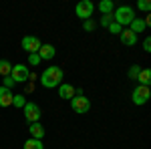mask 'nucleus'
Wrapping results in <instances>:
<instances>
[{
	"mask_svg": "<svg viewBox=\"0 0 151 149\" xmlns=\"http://www.w3.org/2000/svg\"><path fill=\"white\" fill-rule=\"evenodd\" d=\"M63 77H65L63 69H58V67H55V65H50V67H47L45 73H42V77H40V85L47 87V89H55V87L60 85Z\"/></svg>",
	"mask_w": 151,
	"mask_h": 149,
	"instance_id": "obj_1",
	"label": "nucleus"
},
{
	"mask_svg": "<svg viewBox=\"0 0 151 149\" xmlns=\"http://www.w3.org/2000/svg\"><path fill=\"white\" fill-rule=\"evenodd\" d=\"M111 16H113V22H117L121 28H125V26H129V24L133 22L135 10L131 6H119V8H115V12Z\"/></svg>",
	"mask_w": 151,
	"mask_h": 149,
	"instance_id": "obj_2",
	"label": "nucleus"
},
{
	"mask_svg": "<svg viewBox=\"0 0 151 149\" xmlns=\"http://www.w3.org/2000/svg\"><path fill=\"white\" fill-rule=\"evenodd\" d=\"M22 113H24V119H26L28 123H38V119L42 117V109H40L36 103L28 101V103L22 107Z\"/></svg>",
	"mask_w": 151,
	"mask_h": 149,
	"instance_id": "obj_3",
	"label": "nucleus"
},
{
	"mask_svg": "<svg viewBox=\"0 0 151 149\" xmlns=\"http://www.w3.org/2000/svg\"><path fill=\"white\" fill-rule=\"evenodd\" d=\"M93 12H95V4L91 0H81V2L75 6V14H77L79 18H83V20H89V18L93 16Z\"/></svg>",
	"mask_w": 151,
	"mask_h": 149,
	"instance_id": "obj_4",
	"label": "nucleus"
},
{
	"mask_svg": "<svg viewBox=\"0 0 151 149\" xmlns=\"http://www.w3.org/2000/svg\"><path fill=\"white\" fill-rule=\"evenodd\" d=\"M149 97H151L149 87H143V85H137V87L133 89V93H131V101L135 105H145L149 101Z\"/></svg>",
	"mask_w": 151,
	"mask_h": 149,
	"instance_id": "obj_5",
	"label": "nucleus"
},
{
	"mask_svg": "<svg viewBox=\"0 0 151 149\" xmlns=\"http://www.w3.org/2000/svg\"><path fill=\"white\" fill-rule=\"evenodd\" d=\"M70 107H73V111L75 113H89V109H91V101L87 99V97H83V95H79V97H73L70 99Z\"/></svg>",
	"mask_w": 151,
	"mask_h": 149,
	"instance_id": "obj_6",
	"label": "nucleus"
},
{
	"mask_svg": "<svg viewBox=\"0 0 151 149\" xmlns=\"http://www.w3.org/2000/svg\"><path fill=\"white\" fill-rule=\"evenodd\" d=\"M10 77L14 79V83H24V81L30 77V71L26 69V65H12Z\"/></svg>",
	"mask_w": 151,
	"mask_h": 149,
	"instance_id": "obj_7",
	"label": "nucleus"
},
{
	"mask_svg": "<svg viewBox=\"0 0 151 149\" xmlns=\"http://www.w3.org/2000/svg\"><path fill=\"white\" fill-rule=\"evenodd\" d=\"M22 48L28 55H35V53H38V48H40V40H38L36 36H24L22 38Z\"/></svg>",
	"mask_w": 151,
	"mask_h": 149,
	"instance_id": "obj_8",
	"label": "nucleus"
},
{
	"mask_svg": "<svg viewBox=\"0 0 151 149\" xmlns=\"http://www.w3.org/2000/svg\"><path fill=\"white\" fill-rule=\"evenodd\" d=\"M36 55L40 57V60H50V58L57 55V48H55L52 45H40V48H38Z\"/></svg>",
	"mask_w": 151,
	"mask_h": 149,
	"instance_id": "obj_9",
	"label": "nucleus"
},
{
	"mask_svg": "<svg viewBox=\"0 0 151 149\" xmlns=\"http://www.w3.org/2000/svg\"><path fill=\"white\" fill-rule=\"evenodd\" d=\"M58 97H60V99L70 101V99L75 97V87H73V85H69V83H60V85H58Z\"/></svg>",
	"mask_w": 151,
	"mask_h": 149,
	"instance_id": "obj_10",
	"label": "nucleus"
},
{
	"mask_svg": "<svg viewBox=\"0 0 151 149\" xmlns=\"http://www.w3.org/2000/svg\"><path fill=\"white\" fill-rule=\"evenodd\" d=\"M119 36H121V42H123V45H127V46L137 45V35H135V32H131L129 28H123Z\"/></svg>",
	"mask_w": 151,
	"mask_h": 149,
	"instance_id": "obj_11",
	"label": "nucleus"
},
{
	"mask_svg": "<svg viewBox=\"0 0 151 149\" xmlns=\"http://www.w3.org/2000/svg\"><path fill=\"white\" fill-rule=\"evenodd\" d=\"M12 91L6 87H0V107H10L12 105Z\"/></svg>",
	"mask_w": 151,
	"mask_h": 149,
	"instance_id": "obj_12",
	"label": "nucleus"
},
{
	"mask_svg": "<svg viewBox=\"0 0 151 149\" xmlns=\"http://www.w3.org/2000/svg\"><path fill=\"white\" fill-rule=\"evenodd\" d=\"M28 131H30L32 139H40V141H42V137H45V127L40 125V123H30Z\"/></svg>",
	"mask_w": 151,
	"mask_h": 149,
	"instance_id": "obj_13",
	"label": "nucleus"
},
{
	"mask_svg": "<svg viewBox=\"0 0 151 149\" xmlns=\"http://www.w3.org/2000/svg\"><path fill=\"white\" fill-rule=\"evenodd\" d=\"M137 81H139V85H143V87H149V83H151V71L149 69H141L139 75H137Z\"/></svg>",
	"mask_w": 151,
	"mask_h": 149,
	"instance_id": "obj_14",
	"label": "nucleus"
},
{
	"mask_svg": "<svg viewBox=\"0 0 151 149\" xmlns=\"http://www.w3.org/2000/svg\"><path fill=\"white\" fill-rule=\"evenodd\" d=\"M145 28H147V26H145V22H143L141 18H137V16L133 18V22L129 24V30H131V32H135V35H137V32H143Z\"/></svg>",
	"mask_w": 151,
	"mask_h": 149,
	"instance_id": "obj_15",
	"label": "nucleus"
},
{
	"mask_svg": "<svg viewBox=\"0 0 151 149\" xmlns=\"http://www.w3.org/2000/svg\"><path fill=\"white\" fill-rule=\"evenodd\" d=\"M99 10L103 12V14H111V12L115 10V4H113V0H101V4H99Z\"/></svg>",
	"mask_w": 151,
	"mask_h": 149,
	"instance_id": "obj_16",
	"label": "nucleus"
},
{
	"mask_svg": "<svg viewBox=\"0 0 151 149\" xmlns=\"http://www.w3.org/2000/svg\"><path fill=\"white\" fill-rule=\"evenodd\" d=\"M24 149H45V145H42V141H40V139H26Z\"/></svg>",
	"mask_w": 151,
	"mask_h": 149,
	"instance_id": "obj_17",
	"label": "nucleus"
},
{
	"mask_svg": "<svg viewBox=\"0 0 151 149\" xmlns=\"http://www.w3.org/2000/svg\"><path fill=\"white\" fill-rule=\"evenodd\" d=\"M12 71V65L8 63V60H4V58H0V75L2 77H8Z\"/></svg>",
	"mask_w": 151,
	"mask_h": 149,
	"instance_id": "obj_18",
	"label": "nucleus"
},
{
	"mask_svg": "<svg viewBox=\"0 0 151 149\" xmlns=\"http://www.w3.org/2000/svg\"><path fill=\"white\" fill-rule=\"evenodd\" d=\"M12 105L22 109L24 105H26V99H24V95H14V97H12Z\"/></svg>",
	"mask_w": 151,
	"mask_h": 149,
	"instance_id": "obj_19",
	"label": "nucleus"
},
{
	"mask_svg": "<svg viewBox=\"0 0 151 149\" xmlns=\"http://www.w3.org/2000/svg\"><path fill=\"white\" fill-rule=\"evenodd\" d=\"M137 8H139V10L149 12L151 10V2H149V0H137Z\"/></svg>",
	"mask_w": 151,
	"mask_h": 149,
	"instance_id": "obj_20",
	"label": "nucleus"
},
{
	"mask_svg": "<svg viewBox=\"0 0 151 149\" xmlns=\"http://www.w3.org/2000/svg\"><path fill=\"white\" fill-rule=\"evenodd\" d=\"M107 28H109V32H111V35H121V30H123V28H121L117 22H111Z\"/></svg>",
	"mask_w": 151,
	"mask_h": 149,
	"instance_id": "obj_21",
	"label": "nucleus"
},
{
	"mask_svg": "<svg viewBox=\"0 0 151 149\" xmlns=\"http://www.w3.org/2000/svg\"><path fill=\"white\" fill-rule=\"evenodd\" d=\"M40 63H42V60H40V57H38V55H30V57H28V65H32V67H38V65H40Z\"/></svg>",
	"mask_w": 151,
	"mask_h": 149,
	"instance_id": "obj_22",
	"label": "nucleus"
},
{
	"mask_svg": "<svg viewBox=\"0 0 151 149\" xmlns=\"http://www.w3.org/2000/svg\"><path fill=\"white\" fill-rule=\"evenodd\" d=\"M2 83H4L2 87H6V89H12V87L16 85V83H14V79H12L10 75H8V77H4V79H2Z\"/></svg>",
	"mask_w": 151,
	"mask_h": 149,
	"instance_id": "obj_23",
	"label": "nucleus"
},
{
	"mask_svg": "<svg viewBox=\"0 0 151 149\" xmlns=\"http://www.w3.org/2000/svg\"><path fill=\"white\" fill-rule=\"evenodd\" d=\"M111 22H113V16H111V14H103V16H101V24H103V26H109Z\"/></svg>",
	"mask_w": 151,
	"mask_h": 149,
	"instance_id": "obj_24",
	"label": "nucleus"
},
{
	"mask_svg": "<svg viewBox=\"0 0 151 149\" xmlns=\"http://www.w3.org/2000/svg\"><path fill=\"white\" fill-rule=\"evenodd\" d=\"M83 28H85V30H89V32H93V30H95V22L91 20V18H89V20H85Z\"/></svg>",
	"mask_w": 151,
	"mask_h": 149,
	"instance_id": "obj_25",
	"label": "nucleus"
},
{
	"mask_svg": "<svg viewBox=\"0 0 151 149\" xmlns=\"http://www.w3.org/2000/svg\"><path fill=\"white\" fill-rule=\"evenodd\" d=\"M139 67H131V69H129V77H131V79H137V75H139Z\"/></svg>",
	"mask_w": 151,
	"mask_h": 149,
	"instance_id": "obj_26",
	"label": "nucleus"
},
{
	"mask_svg": "<svg viewBox=\"0 0 151 149\" xmlns=\"http://www.w3.org/2000/svg\"><path fill=\"white\" fill-rule=\"evenodd\" d=\"M143 50H145V53H149V50H151V38H149V36L143 40Z\"/></svg>",
	"mask_w": 151,
	"mask_h": 149,
	"instance_id": "obj_27",
	"label": "nucleus"
}]
</instances>
